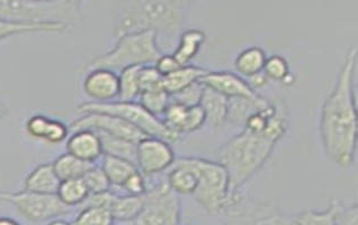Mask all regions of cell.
I'll use <instances>...</instances> for the list:
<instances>
[{"label": "cell", "instance_id": "b9f144b4", "mask_svg": "<svg viewBox=\"0 0 358 225\" xmlns=\"http://www.w3.org/2000/svg\"><path fill=\"white\" fill-rule=\"evenodd\" d=\"M7 115V107L0 103V119H3Z\"/></svg>", "mask_w": 358, "mask_h": 225}, {"label": "cell", "instance_id": "ffe728a7", "mask_svg": "<svg viewBox=\"0 0 358 225\" xmlns=\"http://www.w3.org/2000/svg\"><path fill=\"white\" fill-rule=\"evenodd\" d=\"M208 71L204 68L192 64L182 66L162 78V86L169 95H173L201 80Z\"/></svg>", "mask_w": 358, "mask_h": 225}, {"label": "cell", "instance_id": "8992f818", "mask_svg": "<svg viewBox=\"0 0 358 225\" xmlns=\"http://www.w3.org/2000/svg\"><path fill=\"white\" fill-rule=\"evenodd\" d=\"M162 55L157 33H132L116 38L115 45L90 61L88 69L121 71L129 66H153Z\"/></svg>", "mask_w": 358, "mask_h": 225}, {"label": "cell", "instance_id": "1f68e13d", "mask_svg": "<svg viewBox=\"0 0 358 225\" xmlns=\"http://www.w3.org/2000/svg\"><path fill=\"white\" fill-rule=\"evenodd\" d=\"M90 194L104 193L110 191L112 185L101 166L94 165L83 177Z\"/></svg>", "mask_w": 358, "mask_h": 225}, {"label": "cell", "instance_id": "d590c367", "mask_svg": "<svg viewBox=\"0 0 358 225\" xmlns=\"http://www.w3.org/2000/svg\"><path fill=\"white\" fill-rule=\"evenodd\" d=\"M206 123V112L201 105L188 107L182 133L195 132Z\"/></svg>", "mask_w": 358, "mask_h": 225}, {"label": "cell", "instance_id": "6da1fadb", "mask_svg": "<svg viewBox=\"0 0 358 225\" xmlns=\"http://www.w3.org/2000/svg\"><path fill=\"white\" fill-rule=\"evenodd\" d=\"M357 47L348 50L331 93L321 110L320 134L324 150L335 165L350 168L357 147V114L354 75Z\"/></svg>", "mask_w": 358, "mask_h": 225}, {"label": "cell", "instance_id": "2e32d148", "mask_svg": "<svg viewBox=\"0 0 358 225\" xmlns=\"http://www.w3.org/2000/svg\"><path fill=\"white\" fill-rule=\"evenodd\" d=\"M66 152L83 161L95 164L104 156L101 136L92 130L73 131L66 141Z\"/></svg>", "mask_w": 358, "mask_h": 225}, {"label": "cell", "instance_id": "9c48e42d", "mask_svg": "<svg viewBox=\"0 0 358 225\" xmlns=\"http://www.w3.org/2000/svg\"><path fill=\"white\" fill-rule=\"evenodd\" d=\"M182 219V202L167 182L148 188L145 205L139 215L120 225H179Z\"/></svg>", "mask_w": 358, "mask_h": 225}, {"label": "cell", "instance_id": "4fadbf2b", "mask_svg": "<svg viewBox=\"0 0 358 225\" xmlns=\"http://www.w3.org/2000/svg\"><path fill=\"white\" fill-rule=\"evenodd\" d=\"M357 204L345 206L335 199L324 211H304L295 217L294 225H358Z\"/></svg>", "mask_w": 358, "mask_h": 225}, {"label": "cell", "instance_id": "7a4b0ae2", "mask_svg": "<svg viewBox=\"0 0 358 225\" xmlns=\"http://www.w3.org/2000/svg\"><path fill=\"white\" fill-rule=\"evenodd\" d=\"M286 129L285 112L278 106L265 131L252 132L245 129L220 147L217 161L228 171L232 197H238V189L265 165Z\"/></svg>", "mask_w": 358, "mask_h": 225}, {"label": "cell", "instance_id": "f1b7e54d", "mask_svg": "<svg viewBox=\"0 0 358 225\" xmlns=\"http://www.w3.org/2000/svg\"><path fill=\"white\" fill-rule=\"evenodd\" d=\"M142 66H129L121 70L119 75V101H134L141 94L139 75Z\"/></svg>", "mask_w": 358, "mask_h": 225}, {"label": "cell", "instance_id": "484cf974", "mask_svg": "<svg viewBox=\"0 0 358 225\" xmlns=\"http://www.w3.org/2000/svg\"><path fill=\"white\" fill-rule=\"evenodd\" d=\"M57 196L68 208H73L84 204L90 191L83 178L62 180L59 186Z\"/></svg>", "mask_w": 358, "mask_h": 225}, {"label": "cell", "instance_id": "836d02e7", "mask_svg": "<svg viewBox=\"0 0 358 225\" xmlns=\"http://www.w3.org/2000/svg\"><path fill=\"white\" fill-rule=\"evenodd\" d=\"M263 71L269 80L272 79L278 81L283 80L291 73L287 61L280 55H272L271 58L266 59Z\"/></svg>", "mask_w": 358, "mask_h": 225}, {"label": "cell", "instance_id": "5bb4252c", "mask_svg": "<svg viewBox=\"0 0 358 225\" xmlns=\"http://www.w3.org/2000/svg\"><path fill=\"white\" fill-rule=\"evenodd\" d=\"M83 89L93 103L114 101L119 99V75L113 70L90 69L83 82Z\"/></svg>", "mask_w": 358, "mask_h": 225}, {"label": "cell", "instance_id": "ac0fdd59", "mask_svg": "<svg viewBox=\"0 0 358 225\" xmlns=\"http://www.w3.org/2000/svg\"><path fill=\"white\" fill-rule=\"evenodd\" d=\"M73 27L62 23H18L0 18V41L16 35L34 34V33H53L66 34Z\"/></svg>", "mask_w": 358, "mask_h": 225}, {"label": "cell", "instance_id": "f546056e", "mask_svg": "<svg viewBox=\"0 0 358 225\" xmlns=\"http://www.w3.org/2000/svg\"><path fill=\"white\" fill-rule=\"evenodd\" d=\"M139 97L140 104L157 117L164 115L168 105L171 104V95L164 88L143 92Z\"/></svg>", "mask_w": 358, "mask_h": 225}, {"label": "cell", "instance_id": "d6a6232c", "mask_svg": "<svg viewBox=\"0 0 358 225\" xmlns=\"http://www.w3.org/2000/svg\"><path fill=\"white\" fill-rule=\"evenodd\" d=\"M203 90H204V85L201 81H197V82L191 85L182 92L171 95V101L187 107L199 105V101L202 99Z\"/></svg>", "mask_w": 358, "mask_h": 225}, {"label": "cell", "instance_id": "9a60e30c", "mask_svg": "<svg viewBox=\"0 0 358 225\" xmlns=\"http://www.w3.org/2000/svg\"><path fill=\"white\" fill-rule=\"evenodd\" d=\"M25 132L32 139L50 145H60L69 138L70 129L59 119H51L43 114H35L25 122Z\"/></svg>", "mask_w": 358, "mask_h": 225}, {"label": "cell", "instance_id": "74e56055", "mask_svg": "<svg viewBox=\"0 0 358 225\" xmlns=\"http://www.w3.org/2000/svg\"><path fill=\"white\" fill-rule=\"evenodd\" d=\"M153 66L159 71L162 77L173 73L175 70L182 66L173 55H164V53L160 55V58L156 61V64H153Z\"/></svg>", "mask_w": 358, "mask_h": 225}, {"label": "cell", "instance_id": "d4e9b609", "mask_svg": "<svg viewBox=\"0 0 358 225\" xmlns=\"http://www.w3.org/2000/svg\"><path fill=\"white\" fill-rule=\"evenodd\" d=\"M55 173L58 175L61 182L69 179L83 178L85 173L90 170L96 164L83 161V160L71 156L70 153H62L52 162Z\"/></svg>", "mask_w": 358, "mask_h": 225}, {"label": "cell", "instance_id": "44dd1931", "mask_svg": "<svg viewBox=\"0 0 358 225\" xmlns=\"http://www.w3.org/2000/svg\"><path fill=\"white\" fill-rule=\"evenodd\" d=\"M166 182L177 195H193L196 191L199 179L192 168L176 159L168 173Z\"/></svg>", "mask_w": 358, "mask_h": 225}, {"label": "cell", "instance_id": "e575fe53", "mask_svg": "<svg viewBox=\"0 0 358 225\" xmlns=\"http://www.w3.org/2000/svg\"><path fill=\"white\" fill-rule=\"evenodd\" d=\"M162 77L159 71L155 68V66H142L140 70L139 82L141 93L148 90L158 89L164 88L162 86Z\"/></svg>", "mask_w": 358, "mask_h": 225}, {"label": "cell", "instance_id": "8fae6325", "mask_svg": "<svg viewBox=\"0 0 358 225\" xmlns=\"http://www.w3.org/2000/svg\"><path fill=\"white\" fill-rule=\"evenodd\" d=\"M171 143L165 140L147 136L136 143V165L145 176L171 169L176 160Z\"/></svg>", "mask_w": 358, "mask_h": 225}, {"label": "cell", "instance_id": "277c9868", "mask_svg": "<svg viewBox=\"0 0 358 225\" xmlns=\"http://www.w3.org/2000/svg\"><path fill=\"white\" fill-rule=\"evenodd\" d=\"M178 160L196 173L199 184L193 197L208 213H223L239 202V197H232L230 194V179L222 164L194 157Z\"/></svg>", "mask_w": 358, "mask_h": 225}, {"label": "cell", "instance_id": "f35d334b", "mask_svg": "<svg viewBox=\"0 0 358 225\" xmlns=\"http://www.w3.org/2000/svg\"><path fill=\"white\" fill-rule=\"evenodd\" d=\"M268 77L265 75L264 71H260V73H256V75H252V77H249L247 79V82L250 85L252 89H256V88H262V87L265 86L267 82H268Z\"/></svg>", "mask_w": 358, "mask_h": 225}, {"label": "cell", "instance_id": "ba28073f", "mask_svg": "<svg viewBox=\"0 0 358 225\" xmlns=\"http://www.w3.org/2000/svg\"><path fill=\"white\" fill-rule=\"evenodd\" d=\"M0 203L10 204L31 223L51 222L71 213L73 208L61 202L57 195L20 191H0Z\"/></svg>", "mask_w": 358, "mask_h": 225}, {"label": "cell", "instance_id": "60d3db41", "mask_svg": "<svg viewBox=\"0 0 358 225\" xmlns=\"http://www.w3.org/2000/svg\"><path fill=\"white\" fill-rule=\"evenodd\" d=\"M48 225H71V223L66 222V221L62 219H57L48 223Z\"/></svg>", "mask_w": 358, "mask_h": 225}, {"label": "cell", "instance_id": "e0dca14e", "mask_svg": "<svg viewBox=\"0 0 358 225\" xmlns=\"http://www.w3.org/2000/svg\"><path fill=\"white\" fill-rule=\"evenodd\" d=\"M61 180L55 173L52 162L36 166L24 180V189L33 193L57 195Z\"/></svg>", "mask_w": 358, "mask_h": 225}, {"label": "cell", "instance_id": "4dcf8cb0", "mask_svg": "<svg viewBox=\"0 0 358 225\" xmlns=\"http://www.w3.org/2000/svg\"><path fill=\"white\" fill-rule=\"evenodd\" d=\"M112 213L108 208H81L71 225H114Z\"/></svg>", "mask_w": 358, "mask_h": 225}, {"label": "cell", "instance_id": "d6986e66", "mask_svg": "<svg viewBox=\"0 0 358 225\" xmlns=\"http://www.w3.org/2000/svg\"><path fill=\"white\" fill-rule=\"evenodd\" d=\"M206 112V122L215 130L222 129L228 121L229 99L222 94L204 86L202 99L199 101Z\"/></svg>", "mask_w": 358, "mask_h": 225}, {"label": "cell", "instance_id": "7c38bea8", "mask_svg": "<svg viewBox=\"0 0 358 225\" xmlns=\"http://www.w3.org/2000/svg\"><path fill=\"white\" fill-rule=\"evenodd\" d=\"M199 81L228 99H247L259 105L269 104L267 99L252 89L245 79L231 71H208Z\"/></svg>", "mask_w": 358, "mask_h": 225}, {"label": "cell", "instance_id": "52a82bcc", "mask_svg": "<svg viewBox=\"0 0 358 225\" xmlns=\"http://www.w3.org/2000/svg\"><path fill=\"white\" fill-rule=\"evenodd\" d=\"M77 112L79 114L85 112H105L117 117H121L133 126L138 127L145 136L158 138L173 143L179 139L178 134L168 129L167 125L162 119L152 115L148 112L145 107L136 101H110V103H93L85 101L78 105Z\"/></svg>", "mask_w": 358, "mask_h": 225}, {"label": "cell", "instance_id": "ab89813d", "mask_svg": "<svg viewBox=\"0 0 358 225\" xmlns=\"http://www.w3.org/2000/svg\"><path fill=\"white\" fill-rule=\"evenodd\" d=\"M0 225H20L16 219L12 217H0Z\"/></svg>", "mask_w": 358, "mask_h": 225}, {"label": "cell", "instance_id": "7402d4cb", "mask_svg": "<svg viewBox=\"0 0 358 225\" xmlns=\"http://www.w3.org/2000/svg\"><path fill=\"white\" fill-rule=\"evenodd\" d=\"M206 40V33L201 29H186L179 34L178 45L173 55L180 66H187L196 57Z\"/></svg>", "mask_w": 358, "mask_h": 225}, {"label": "cell", "instance_id": "cb8c5ba5", "mask_svg": "<svg viewBox=\"0 0 358 225\" xmlns=\"http://www.w3.org/2000/svg\"><path fill=\"white\" fill-rule=\"evenodd\" d=\"M101 159V169L104 170L112 187H122L132 173L139 170L136 164L127 159H122L119 157L104 154Z\"/></svg>", "mask_w": 358, "mask_h": 225}, {"label": "cell", "instance_id": "603a6c76", "mask_svg": "<svg viewBox=\"0 0 358 225\" xmlns=\"http://www.w3.org/2000/svg\"><path fill=\"white\" fill-rule=\"evenodd\" d=\"M145 205V195H119L116 194L110 211L115 222L127 223L136 219Z\"/></svg>", "mask_w": 358, "mask_h": 225}, {"label": "cell", "instance_id": "8d00e7d4", "mask_svg": "<svg viewBox=\"0 0 358 225\" xmlns=\"http://www.w3.org/2000/svg\"><path fill=\"white\" fill-rule=\"evenodd\" d=\"M123 191L125 194L129 195H134V196H140V195H145L148 191L147 182H145V176L143 173H140L139 170L132 173L127 182L122 185Z\"/></svg>", "mask_w": 358, "mask_h": 225}, {"label": "cell", "instance_id": "83f0119b", "mask_svg": "<svg viewBox=\"0 0 358 225\" xmlns=\"http://www.w3.org/2000/svg\"><path fill=\"white\" fill-rule=\"evenodd\" d=\"M99 136H101L104 154L119 157L122 159H127L136 164V143L120 139L116 136H108L104 133H99Z\"/></svg>", "mask_w": 358, "mask_h": 225}, {"label": "cell", "instance_id": "30bf717a", "mask_svg": "<svg viewBox=\"0 0 358 225\" xmlns=\"http://www.w3.org/2000/svg\"><path fill=\"white\" fill-rule=\"evenodd\" d=\"M70 130H92L127 140L133 143H139L147 138L145 133L138 127L133 126L121 117L105 112H85L71 122Z\"/></svg>", "mask_w": 358, "mask_h": 225}, {"label": "cell", "instance_id": "5b68a950", "mask_svg": "<svg viewBox=\"0 0 358 225\" xmlns=\"http://www.w3.org/2000/svg\"><path fill=\"white\" fill-rule=\"evenodd\" d=\"M79 0H0V18L18 23H62L81 20Z\"/></svg>", "mask_w": 358, "mask_h": 225}, {"label": "cell", "instance_id": "3957f363", "mask_svg": "<svg viewBox=\"0 0 358 225\" xmlns=\"http://www.w3.org/2000/svg\"><path fill=\"white\" fill-rule=\"evenodd\" d=\"M186 1L177 0H123L112 3L115 38L132 33L155 32L176 36L186 20Z\"/></svg>", "mask_w": 358, "mask_h": 225}, {"label": "cell", "instance_id": "4316f807", "mask_svg": "<svg viewBox=\"0 0 358 225\" xmlns=\"http://www.w3.org/2000/svg\"><path fill=\"white\" fill-rule=\"evenodd\" d=\"M265 51L258 47L248 48L238 55L234 66L238 73L247 78L263 71L266 62Z\"/></svg>", "mask_w": 358, "mask_h": 225}]
</instances>
